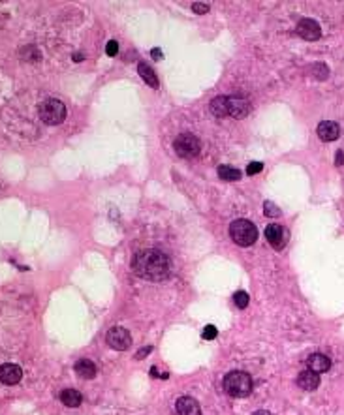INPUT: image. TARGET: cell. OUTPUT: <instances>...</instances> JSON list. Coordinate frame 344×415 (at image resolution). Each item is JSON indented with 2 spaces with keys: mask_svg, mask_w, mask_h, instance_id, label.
<instances>
[{
  "mask_svg": "<svg viewBox=\"0 0 344 415\" xmlns=\"http://www.w3.org/2000/svg\"><path fill=\"white\" fill-rule=\"evenodd\" d=\"M60 400H62V404L68 406V408H77V406L81 404L83 397L76 389H64V391L60 393Z\"/></svg>",
  "mask_w": 344,
  "mask_h": 415,
  "instance_id": "obj_16",
  "label": "cell"
},
{
  "mask_svg": "<svg viewBox=\"0 0 344 415\" xmlns=\"http://www.w3.org/2000/svg\"><path fill=\"white\" fill-rule=\"evenodd\" d=\"M262 169H263L262 162H252V164H248V167H246V173H248V175H256V173H260Z\"/></svg>",
  "mask_w": 344,
  "mask_h": 415,
  "instance_id": "obj_24",
  "label": "cell"
},
{
  "mask_svg": "<svg viewBox=\"0 0 344 415\" xmlns=\"http://www.w3.org/2000/svg\"><path fill=\"white\" fill-rule=\"evenodd\" d=\"M216 334H219V331H216L214 325H207V327L203 329V340H213Z\"/></svg>",
  "mask_w": 344,
  "mask_h": 415,
  "instance_id": "obj_23",
  "label": "cell"
},
{
  "mask_svg": "<svg viewBox=\"0 0 344 415\" xmlns=\"http://www.w3.org/2000/svg\"><path fill=\"white\" fill-rule=\"evenodd\" d=\"M263 211H265V214L267 216H273V218H277V216H280V211L277 207H275L271 201H265L263 203Z\"/></svg>",
  "mask_w": 344,
  "mask_h": 415,
  "instance_id": "obj_22",
  "label": "cell"
},
{
  "mask_svg": "<svg viewBox=\"0 0 344 415\" xmlns=\"http://www.w3.org/2000/svg\"><path fill=\"white\" fill-rule=\"evenodd\" d=\"M248 111H250V104L243 96H228V117L243 119L248 115Z\"/></svg>",
  "mask_w": 344,
  "mask_h": 415,
  "instance_id": "obj_9",
  "label": "cell"
},
{
  "mask_svg": "<svg viewBox=\"0 0 344 415\" xmlns=\"http://www.w3.org/2000/svg\"><path fill=\"white\" fill-rule=\"evenodd\" d=\"M312 73H314L318 79H325V77L329 76L328 66H325V64H314V66H312Z\"/></svg>",
  "mask_w": 344,
  "mask_h": 415,
  "instance_id": "obj_21",
  "label": "cell"
},
{
  "mask_svg": "<svg viewBox=\"0 0 344 415\" xmlns=\"http://www.w3.org/2000/svg\"><path fill=\"white\" fill-rule=\"evenodd\" d=\"M137 70H139V76L147 81L149 87L158 88V77H156V73H154V70L151 66L145 64V62H139V64H137Z\"/></svg>",
  "mask_w": 344,
  "mask_h": 415,
  "instance_id": "obj_17",
  "label": "cell"
},
{
  "mask_svg": "<svg viewBox=\"0 0 344 415\" xmlns=\"http://www.w3.org/2000/svg\"><path fill=\"white\" fill-rule=\"evenodd\" d=\"M254 415H271V413H269V411H256Z\"/></svg>",
  "mask_w": 344,
  "mask_h": 415,
  "instance_id": "obj_32",
  "label": "cell"
},
{
  "mask_svg": "<svg viewBox=\"0 0 344 415\" xmlns=\"http://www.w3.org/2000/svg\"><path fill=\"white\" fill-rule=\"evenodd\" d=\"M224 389L229 397H237V399L248 397L252 393V378L241 370L229 372L224 378Z\"/></svg>",
  "mask_w": 344,
  "mask_h": 415,
  "instance_id": "obj_2",
  "label": "cell"
},
{
  "mask_svg": "<svg viewBox=\"0 0 344 415\" xmlns=\"http://www.w3.org/2000/svg\"><path fill=\"white\" fill-rule=\"evenodd\" d=\"M107 344H110L113 350L124 351L128 350L132 344V334L128 333L124 327H113L107 331Z\"/></svg>",
  "mask_w": 344,
  "mask_h": 415,
  "instance_id": "obj_6",
  "label": "cell"
},
{
  "mask_svg": "<svg viewBox=\"0 0 344 415\" xmlns=\"http://www.w3.org/2000/svg\"><path fill=\"white\" fill-rule=\"evenodd\" d=\"M74 60H76V62H81L83 55H81V53H76V55H74Z\"/></svg>",
  "mask_w": 344,
  "mask_h": 415,
  "instance_id": "obj_31",
  "label": "cell"
},
{
  "mask_svg": "<svg viewBox=\"0 0 344 415\" xmlns=\"http://www.w3.org/2000/svg\"><path fill=\"white\" fill-rule=\"evenodd\" d=\"M233 303L239 306V308H246V306H248V293H246V291H237L233 295Z\"/></svg>",
  "mask_w": 344,
  "mask_h": 415,
  "instance_id": "obj_20",
  "label": "cell"
},
{
  "mask_svg": "<svg viewBox=\"0 0 344 415\" xmlns=\"http://www.w3.org/2000/svg\"><path fill=\"white\" fill-rule=\"evenodd\" d=\"M192 8H194V11H196V13H207V11H209V6L207 4H200V2H196Z\"/></svg>",
  "mask_w": 344,
  "mask_h": 415,
  "instance_id": "obj_26",
  "label": "cell"
},
{
  "mask_svg": "<svg viewBox=\"0 0 344 415\" xmlns=\"http://www.w3.org/2000/svg\"><path fill=\"white\" fill-rule=\"evenodd\" d=\"M297 385L301 389H305V391H314L320 385V374L312 370H303L297 376Z\"/></svg>",
  "mask_w": 344,
  "mask_h": 415,
  "instance_id": "obj_13",
  "label": "cell"
},
{
  "mask_svg": "<svg viewBox=\"0 0 344 415\" xmlns=\"http://www.w3.org/2000/svg\"><path fill=\"white\" fill-rule=\"evenodd\" d=\"M173 147H175V153L179 154L180 158H194V156L200 154L202 145H200V139H197L196 136L183 134V136H179L175 139Z\"/></svg>",
  "mask_w": 344,
  "mask_h": 415,
  "instance_id": "obj_5",
  "label": "cell"
},
{
  "mask_svg": "<svg viewBox=\"0 0 344 415\" xmlns=\"http://www.w3.org/2000/svg\"><path fill=\"white\" fill-rule=\"evenodd\" d=\"M342 162H344V154L342 150H339V153H337V165H342Z\"/></svg>",
  "mask_w": 344,
  "mask_h": 415,
  "instance_id": "obj_28",
  "label": "cell"
},
{
  "mask_svg": "<svg viewBox=\"0 0 344 415\" xmlns=\"http://www.w3.org/2000/svg\"><path fill=\"white\" fill-rule=\"evenodd\" d=\"M96 365H94L93 361L88 359H81L76 363V372L79 378H85V380H93L94 376H96Z\"/></svg>",
  "mask_w": 344,
  "mask_h": 415,
  "instance_id": "obj_15",
  "label": "cell"
},
{
  "mask_svg": "<svg viewBox=\"0 0 344 415\" xmlns=\"http://www.w3.org/2000/svg\"><path fill=\"white\" fill-rule=\"evenodd\" d=\"M38 113H40V119L44 120L45 124H51V126L60 124V122L66 119L64 104L55 98H49V100H45V102H42L38 107Z\"/></svg>",
  "mask_w": 344,
  "mask_h": 415,
  "instance_id": "obj_4",
  "label": "cell"
},
{
  "mask_svg": "<svg viewBox=\"0 0 344 415\" xmlns=\"http://www.w3.org/2000/svg\"><path fill=\"white\" fill-rule=\"evenodd\" d=\"M219 177L222 180H239L241 171L237 167H229V165H219Z\"/></svg>",
  "mask_w": 344,
  "mask_h": 415,
  "instance_id": "obj_19",
  "label": "cell"
},
{
  "mask_svg": "<svg viewBox=\"0 0 344 415\" xmlns=\"http://www.w3.org/2000/svg\"><path fill=\"white\" fill-rule=\"evenodd\" d=\"M23 372L17 365H2L0 366V382L4 385H15L21 382Z\"/></svg>",
  "mask_w": 344,
  "mask_h": 415,
  "instance_id": "obj_10",
  "label": "cell"
},
{
  "mask_svg": "<svg viewBox=\"0 0 344 415\" xmlns=\"http://www.w3.org/2000/svg\"><path fill=\"white\" fill-rule=\"evenodd\" d=\"M297 34L306 42H316L322 36V28L314 19H301L297 25Z\"/></svg>",
  "mask_w": 344,
  "mask_h": 415,
  "instance_id": "obj_8",
  "label": "cell"
},
{
  "mask_svg": "<svg viewBox=\"0 0 344 415\" xmlns=\"http://www.w3.org/2000/svg\"><path fill=\"white\" fill-rule=\"evenodd\" d=\"M105 53L110 56H115L117 53H119V44L115 42V40H111V42H107V45H105Z\"/></svg>",
  "mask_w": 344,
  "mask_h": 415,
  "instance_id": "obj_25",
  "label": "cell"
},
{
  "mask_svg": "<svg viewBox=\"0 0 344 415\" xmlns=\"http://www.w3.org/2000/svg\"><path fill=\"white\" fill-rule=\"evenodd\" d=\"M151 53H153V56H154V59H156V60L162 59V51H160V49H153V51H151Z\"/></svg>",
  "mask_w": 344,
  "mask_h": 415,
  "instance_id": "obj_29",
  "label": "cell"
},
{
  "mask_svg": "<svg viewBox=\"0 0 344 415\" xmlns=\"http://www.w3.org/2000/svg\"><path fill=\"white\" fill-rule=\"evenodd\" d=\"M151 351H153V348H151V346H147V348H141V350L136 353V359H143V357H147Z\"/></svg>",
  "mask_w": 344,
  "mask_h": 415,
  "instance_id": "obj_27",
  "label": "cell"
},
{
  "mask_svg": "<svg viewBox=\"0 0 344 415\" xmlns=\"http://www.w3.org/2000/svg\"><path fill=\"white\" fill-rule=\"evenodd\" d=\"M211 111L216 117H228V96H216L211 102Z\"/></svg>",
  "mask_w": 344,
  "mask_h": 415,
  "instance_id": "obj_18",
  "label": "cell"
},
{
  "mask_svg": "<svg viewBox=\"0 0 344 415\" xmlns=\"http://www.w3.org/2000/svg\"><path fill=\"white\" fill-rule=\"evenodd\" d=\"M177 413L179 415H200V404H197L196 400L190 399V397H180L177 400Z\"/></svg>",
  "mask_w": 344,
  "mask_h": 415,
  "instance_id": "obj_14",
  "label": "cell"
},
{
  "mask_svg": "<svg viewBox=\"0 0 344 415\" xmlns=\"http://www.w3.org/2000/svg\"><path fill=\"white\" fill-rule=\"evenodd\" d=\"M151 376H153V378L158 376V368H156V366H153V368H151Z\"/></svg>",
  "mask_w": 344,
  "mask_h": 415,
  "instance_id": "obj_30",
  "label": "cell"
},
{
  "mask_svg": "<svg viewBox=\"0 0 344 415\" xmlns=\"http://www.w3.org/2000/svg\"><path fill=\"white\" fill-rule=\"evenodd\" d=\"M229 235L239 246H250L256 242L258 239V230L256 225L252 224L250 220L239 218L235 220L233 224L229 225Z\"/></svg>",
  "mask_w": 344,
  "mask_h": 415,
  "instance_id": "obj_3",
  "label": "cell"
},
{
  "mask_svg": "<svg viewBox=\"0 0 344 415\" xmlns=\"http://www.w3.org/2000/svg\"><path fill=\"white\" fill-rule=\"evenodd\" d=\"M265 239L269 240V244L273 246V248L280 250L288 242V231L279 224H271L265 228Z\"/></svg>",
  "mask_w": 344,
  "mask_h": 415,
  "instance_id": "obj_7",
  "label": "cell"
},
{
  "mask_svg": "<svg viewBox=\"0 0 344 415\" xmlns=\"http://www.w3.org/2000/svg\"><path fill=\"white\" fill-rule=\"evenodd\" d=\"M318 137L322 139V141H335L337 137L340 136V128L337 122L333 120H323L318 124Z\"/></svg>",
  "mask_w": 344,
  "mask_h": 415,
  "instance_id": "obj_11",
  "label": "cell"
},
{
  "mask_svg": "<svg viewBox=\"0 0 344 415\" xmlns=\"http://www.w3.org/2000/svg\"><path fill=\"white\" fill-rule=\"evenodd\" d=\"M306 365H309V370L316 372V374H323V372H328L329 368H331V361H329L328 355L314 353V355L309 357Z\"/></svg>",
  "mask_w": 344,
  "mask_h": 415,
  "instance_id": "obj_12",
  "label": "cell"
},
{
  "mask_svg": "<svg viewBox=\"0 0 344 415\" xmlns=\"http://www.w3.org/2000/svg\"><path fill=\"white\" fill-rule=\"evenodd\" d=\"M132 269L137 276L147 278L151 282H158L164 280L170 274V259L158 250H141L137 252L134 261H132Z\"/></svg>",
  "mask_w": 344,
  "mask_h": 415,
  "instance_id": "obj_1",
  "label": "cell"
}]
</instances>
